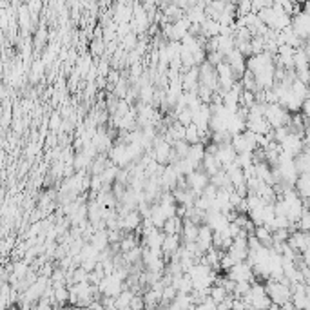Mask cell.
I'll list each match as a JSON object with an SVG mask.
<instances>
[{
    "label": "cell",
    "mask_w": 310,
    "mask_h": 310,
    "mask_svg": "<svg viewBox=\"0 0 310 310\" xmlns=\"http://www.w3.org/2000/svg\"><path fill=\"white\" fill-rule=\"evenodd\" d=\"M265 290H267L272 305L283 306L285 303L292 301V285L287 278H283L281 281L268 280L267 283H265Z\"/></svg>",
    "instance_id": "6da1fadb"
},
{
    "label": "cell",
    "mask_w": 310,
    "mask_h": 310,
    "mask_svg": "<svg viewBox=\"0 0 310 310\" xmlns=\"http://www.w3.org/2000/svg\"><path fill=\"white\" fill-rule=\"evenodd\" d=\"M265 118H267L268 125L272 127V131H276L281 127H288L292 116L280 103H267L265 105Z\"/></svg>",
    "instance_id": "7a4b0ae2"
},
{
    "label": "cell",
    "mask_w": 310,
    "mask_h": 310,
    "mask_svg": "<svg viewBox=\"0 0 310 310\" xmlns=\"http://www.w3.org/2000/svg\"><path fill=\"white\" fill-rule=\"evenodd\" d=\"M292 29L303 42L310 40V4L303 6V9L292 16Z\"/></svg>",
    "instance_id": "3957f363"
},
{
    "label": "cell",
    "mask_w": 310,
    "mask_h": 310,
    "mask_svg": "<svg viewBox=\"0 0 310 310\" xmlns=\"http://www.w3.org/2000/svg\"><path fill=\"white\" fill-rule=\"evenodd\" d=\"M280 149H281V153L287 154V156L298 158L299 154L305 151V136L290 131V133L285 136L283 142H280Z\"/></svg>",
    "instance_id": "277c9868"
},
{
    "label": "cell",
    "mask_w": 310,
    "mask_h": 310,
    "mask_svg": "<svg viewBox=\"0 0 310 310\" xmlns=\"http://www.w3.org/2000/svg\"><path fill=\"white\" fill-rule=\"evenodd\" d=\"M230 280L240 283V281H250L254 283L256 281V274H254V268L249 261H241V263H236L229 272H227Z\"/></svg>",
    "instance_id": "5b68a950"
},
{
    "label": "cell",
    "mask_w": 310,
    "mask_h": 310,
    "mask_svg": "<svg viewBox=\"0 0 310 310\" xmlns=\"http://www.w3.org/2000/svg\"><path fill=\"white\" fill-rule=\"evenodd\" d=\"M185 180H187V187L198 196H202L203 191H205V189L211 185V178H209V174H205L202 169L191 172L189 176H185Z\"/></svg>",
    "instance_id": "8992f818"
},
{
    "label": "cell",
    "mask_w": 310,
    "mask_h": 310,
    "mask_svg": "<svg viewBox=\"0 0 310 310\" xmlns=\"http://www.w3.org/2000/svg\"><path fill=\"white\" fill-rule=\"evenodd\" d=\"M225 62L232 67V71H234V75H236L238 80H241V77L247 73V58L243 57L238 49H234L232 53L225 57Z\"/></svg>",
    "instance_id": "52a82bcc"
},
{
    "label": "cell",
    "mask_w": 310,
    "mask_h": 310,
    "mask_svg": "<svg viewBox=\"0 0 310 310\" xmlns=\"http://www.w3.org/2000/svg\"><path fill=\"white\" fill-rule=\"evenodd\" d=\"M288 245L296 250L298 254H303L310 249V232H303V230H294L290 234Z\"/></svg>",
    "instance_id": "ba28073f"
},
{
    "label": "cell",
    "mask_w": 310,
    "mask_h": 310,
    "mask_svg": "<svg viewBox=\"0 0 310 310\" xmlns=\"http://www.w3.org/2000/svg\"><path fill=\"white\" fill-rule=\"evenodd\" d=\"M216 158H218V161L222 163L223 169H227V167H230V165L236 163L238 153H236V149L232 147V142L218 145V153H216Z\"/></svg>",
    "instance_id": "9c48e42d"
},
{
    "label": "cell",
    "mask_w": 310,
    "mask_h": 310,
    "mask_svg": "<svg viewBox=\"0 0 310 310\" xmlns=\"http://www.w3.org/2000/svg\"><path fill=\"white\" fill-rule=\"evenodd\" d=\"M196 243H198V247L203 250V252L211 250L212 247H214V230H212L209 225H205V223L199 225V232H198Z\"/></svg>",
    "instance_id": "30bf717a"
},
{
    "label": "cell",
    "mask_w": 310,
    "mask_h": 310,
    "mask_svg": "<svg viewBox=\"0 0 310 310\" xmlns=\"http://www.w3.org/2000/svg\"><path fill=\"white\" fill-rule=\"evenodd\" d=\"M181 249V236L180 234H172V236H165L163 247H161V252H163L165 260H172L176 256L178 250Z\"/></svg>",
    "instance_id": "8fae6325"
},
{
    "label": "cell",
    "mask_w": 310,
    "mask_h": 310,
    "mask_svg": "<svg viewBox=\"0 0 310 310\" xmlns=\"http://www.w3.org/2000/svg\"><path fill=\"white\" fill-rule=\"evenodd\" d=\"M222 34V24L214 19H207L202 26V39L209 40V39H216Z\"/></svg>",
    "instance_id": "7c38bea8"
},
{
    "label": "cell",
    "mask_w": 310,
    "mask_h": 310,
    "mask_svg": "<svg viewBox=\"0 0 310 310\" xmlns=\"http://www.w3.org/2000/svg\"><path fill=\"white\" fill-rule=\"evenodd\" d=\"M198 232H199V225L192 223L191 220H184V230H181V241H184V245L196 243Z\"/></svg>",
    "instance_id": "4fadbf2b"
},
{
    "label": "cell",
    "mask_w": 310,
    "mask_h": 310,
    "mask_svg": "<svg viewBox=\"0 0 310 310\" xmlns=\"http://www.w3.org/2000/svg\"><path fill=\"white\" fill-rule=\"evenodd\" d=\"M252 236L260 241L261 245L267 247V249H272V247H274V234H272V230H268L267 227H256Z\"/></svg>",
    "instance_id": "5bb4252c"
},
{
    "label": "cell",
    "mask_w": 310,
    "mask_h": 310,
    "mask_svg": "<svg viewBox=\"0 0 310 310\" xmlns=\"http://www.w3.org/2000/svg\"><path fill=\"white\" fill-rule=\"evenodd\" d=\"M93 247H95L98 252H103V250H107L109 247H111V243H109V236H107V230H98V232L93 236V240L89 241Z\"/></svg>",
    "instance_id": "9a60e30c"
},
{
    "label": "cell",
    "mask_w": 310,
    "mask_h": 310,
    "mask_svg": "<svg viewBox=\"0 0 310 310\" xmlns=\"http://www.w3.org/2000/svg\"><path fill=\"white\" fill-rule=\"evenodd\" d=\"M163 230L167 236H172V234H180L181 236V230H184V220L178 218V216H174V218H169L167 222H165L163 225Z\"/></svg>",
    "instance_id": "2e32d148"
},
{
    "label": "cell",
    "mask_w": 310,
    "mask_h": 310,
    "mask_svg": "<svg viewBox=\"0 0 310 310\" xmlns=\"http://www.w3.org/2000/svg\"><path fill=\"white\" fill-rule=\"evenodd\" d=\"M185 142L189 145H198V143H203V138H202V133L198 131V127L192 123L185 129Z\"/></svg>",
    "instance_id": "e0dca14e"
},
{
    "label": "cell",
    "mask_w": 310,
    "mask_h": 310,
    "mask_svg": "<svg viewBox=\"0 0 310 310\" xmlns=\"http://www.w3.org/2000/svg\"><path fill=\"white\" fill-rule=\"evenodd\" d=\"M69 287L67 285H60V287H54V305L64 306L69 303Z\"/></svg>",
    "instance_id": "ac0fdd59"
},
{
    "label": "cell",
    "mask_w": 310,
    "mask_h": 310,
    "mask_svg": "<svg viewBox=\"0 0 310 310\" xmlns=\"http://www.w3.org/2000/svg\"><path fill=\"white\" fill-rule=\"evenodd\" d=\"M136 247H138V240H136V236H134L133 232L125 234V236H123V240L120 241V250H122V254L131 252V250L136 249Z\"/></svg>",
    "instance_id": "d6986e66"
},
{
    "label": "cell",
    "mask_w": 310,
    "mask_h": 310,
    "mask_svg": "<svg viewBox=\"0 0 310 310\" xmlns=\"http://www.w3.org/2000/svg\"><path fill=\"white\" fill-rule=\"evenodd\" d=\"M209 296H211V299L216 303V305H222V303L225 301L230 294L222 287V285H214V287L211 288V292H209Z\"/></svg>",
    "instance_id": "ffe728a7"
},
{
    "label": "cell",
    "mask_w": 310,
    "mask_h": 310,
    "mask_svg": "<svg viewBox=\"0 0 310 310\" xmlns=\"http://www.w3.org/2000/svg\"><path fill=\"white\" fill-rule=\"evenodd\" d=\"M46 42H47V29L46 26H40L39 29H37V34H34V46L40 49Z\"/></svg>",
    "instance_id": "44dd1931"
},
{
    "label": "cell",
    "mask_w": 310,
    "mask_h": 310,
    "mask_svg": "<svg viewBox=\"0 0 310 310\" xmlns=\"http://www.w3.org/2000/svg\"><path fill=\"white\" fill-rule=\"evenodd\" d=\"M62 118H60V113L58 111H54L53 115L49 116V129L53 131V133H57V131H60L62 129Z\"/></svg>",
    "instance_id": "7402d4cb"
},
{
    "label": "cell",
    "mask_w": 310,
    "mask_h": 310,
    "mask_svg": "<svg viewBox=\"0 0 310 310\" xmlns=\"http://www.w3.org/2000/svg\"><path fill=\"white\" fill-rule=\"evenodd\" d=\"M44 65H46V64H44V60H37V62H34L33 67H31V73H33V75H31V80L37 82L40 77H42Z\"/></svg>",
    "instance_id": "603a6c76"
},
{
    "label": "cell",
    "mask_w": 310,
    "mask_h": 310,
    "mask_svg": "<svg viewBox=\"0 0 310 310\" xmlns=\"http://www.w3.org/2000/svg\"><path fill=\"white\" fill-rule=\"evenodd\" d=\"M232 310H247V305L243 299L240 298H234V303H232Z\"/></svg>",
    "instance_id": "cb8c5ba5"
},
{
    "label": "cell",
    "mask_w": 310,
    "mask_h": 310,
    "mask_svg": "<svg viewBox=\"0 0 310 310\" xmlns=\"http://www.w3.org/2000/svg\"><path fill=\"white\" fill-rule=\"evenodd\" d=\"M305 147L310 149V120H308V127H306V133H305Z\"/></svg>",
    "instance_id": "d4e9b609"
},
{
    "label": "cell",
    "mask_w": 310,
    "mask_h": 310,
    "mask_svg": "<svg viewBox=\"0 0 310 310\" xmlns=\"http://www.w3.org/2000/svg\"><path fill=\"white\" fill-rule=\"evenodd\" d=\"M115 310H118V308H115Z\"/></svg>",
    "instance_id": "484cf974"
}]
</instances>
